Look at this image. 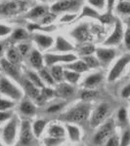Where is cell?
<instances>
[{
    "label": "cell",
    "mask_w": 130,
    "mask_h": 146,
    "mask_svg": "<svg viewBox=\"0 0 130 146\" xmlns=\"http://www.w3.org/2000/svg\"><path fill=\"white\" fill-rule=\"evenodd\" d=\"M64 75H65L67 80L70 81V83H75L79 78V74L74 71H65L64 72Z\"/></svg>",
    "instance_id": "31"
},
{
    "label": "cell",
    "mask_w": 130,
    "mask_h": 146,
    "mask_svg": "<svg viewBox=\"0 0 130 146\" xmlns=\"http://www.w3.org/2000/svg\"><path fill=\"white\" fill-rule=\"evenodd\" d=\"M68 135H70V138L72 141H77L79 139V129L76 127L74 126H68Z\"/></svg>",
    "instance_id": "29"
},
{
    "label": "cell",
    "mask_w": 130,
    "mask_h": 146,
    "mask_svg": "<svg viewBox=\"0 0 130 146\" xmlns=\"http://www.w3.org/2000/svg\"><path fill=\"white\" fill-rule=\"evenodd\" d=\"M28 75H29L31 82L35 85V86H37V87H43L42 81L40 80V78H39L38 76H37L36 74H35V73H34V72H29V73H28Z\"/></svg>",
    "instance_id": "36"
},
{
    "label": "cell",
    "mask_w": 130,
    "mask_h": 146,
    "mask_svg": "<svg viewBox=\"0 0 130 146\" xmlns=\"http://www.w3.org/2000/svg\"><path fill=\"white\" fill-rule=\"evenodd\" d=\"M21 141L23 144H28L31 141V133H30V126L28 122H23L22 125Z\"/></svg>",
    "instance_id": "14"
},
{
    "label": "cell",
    "mask_w": 130,
    "mask_h": 146,
    "mask_svg": "<svg viewBox=\"0 0 130 146\" xmlns=\"http://www.w3.org/2000/svg\"><path fill=\"white\" fill-rule=\"evenodd\" d=\"M45 60L47 64L51 65L53 63L59 62H70L72 60H76V56L72 54L68 55H52V54H48L45 56Z\"/></svg>",
    "instance_id": "7"
},
{
    "label": "cell",
    "mask_w": 130,
    "mask_h": 146,
    "mask_svg": "<svg viewBox=\"0 0 130 146\" xmlns=\"http://www.w3.org/2000/svg\"><path fill=\"white\" fill-rule=\"evenodd\" d=\"M97 56L103 62H110L115 58V51L112 49H98Z\"/></svg>",
    "instance_id": "16"
},
{
    "label": "cell",
    "mask_w": 130,
    "mask_h": 146,
    "mask_svg": "<svg viewBox=\"0 0 130 146\" xmlns=\"http://www.w3.org/2000/svg\"><path fill=\"white\" fill-rule=\"evenodd\" d=\"M45 125H46V123L44 121H42V120H39V121L35 122L34 127V131L35 135L39 136L40 135H41V133H42V131H43Z\"/></svg>",
    "instance_id": "32"
},
{
    "label": "cell",
    "mask_w": 130,
    "mask_h": 146,
    "mask_svg": "<svg viewBox=\"0 0 130 146\" xmlns=\"http://www.w3.org/2000/svg\"><path fill=\"white\" fill-rule=\"evenodd\" d=\"M1 66L7 74H9L10 76L14 77L16 79L19 78L20 73H19V69L16 66V64H13L9 60H6L3 58V60H1Z\"/></svg>",
    "instance_id": "11"
},
{
    "label": "cell",
    "mask_w": 130,
    "mask_h": 146,
    "mask_svg": "<svg viewBox=\"0 0 130 146\" xmlns=\"http://www.w3.org/2000/svg\"><path fill=\"white\" fill-rule=\"evenodd\" d=\"M107 2H108V10H109V13H111V11H112L113 8V5H115V0H107Z\"/></svg>",
    "instance_id": "54"
},
{
    "label": "cell",
    "mask_w": 130,
    "mask_h": 146,
    "mask_svg": "<svg viewBox=\"0 0 130 146\" xmlns=\"http://www.w3.org/2000/svg\"><path fill=\"white\" fill-rule=\"evenodd\" d=\"M113 129V122H109L100 129L98 133L95 136V142L96 143H102L106 138L108 137Z\"/></svg>",
    "instance_id": "12"
},
{
    "label": "cell",
    "mask_w": 130,
    "mask_h": 146,
    "mask_svg": "<svg viewBox=\"0 0 130 146\" xmlns=\"http://www.w3.org/2000/svg\"><path fill=\"white\" fill-rule=\"evenodd\" d=\"M40 1H46V0H40Z\"/></svg>",
    "instance_id": "56"
},
{
    "label": "cell",
    "mask_w": 130,
    "mask_h": 146,
    "mask_svg": "<svg viewBox=\"0 0 130 146\" xmlns=\"http://www.w3.org/2000/svg\"><path fill=\"white\" fill-rule=\"evenodd\" d=\"M56 19V15L53 13H47L45 16H43L41 20V25H49L51 22H53Z\"/></svg>",
    "instance_id": "33"
},
{
    "label": "cell",
    "mask_w": 130,
    "mask_h": 146,
    "mask_svg": "<svg viewBox=\"0 0 130 146\" xmlns=\"http://www.w3.org/2000/svg\"><path fill=\"white\" fill-rule=\"evenodd\" d=\"M19 51H20V53L22 54V55H25L28 51V46L27 44H21V45L19 46Z\"/></svg>",
    "instance_id": "49"
},
{
    "label": "cell",
    "mask_w": 130,
    "mask_h": 146,
    "mask_svg": "<svg viewBox=\"0 0 130 146\" xmlns=\"http://www.w3.org/2000/svg\"><path fill=\"white\" fill-rule=\"evenodd\" d=\"M107 146H119V138L117 136H113L109 139Z\"/></svg>",
    "instance_id": "47"
},
{
    "label": "cell",
    "mask_w": 130,
    "mask_h": 146,
    "mask_svg": "<svg viewBox=\"0 0 130 146\" xmlns=\"http://www.w3.org/2000/svg\"><path fill=\"white\" fill-rule=\"evenodd\" d=\"M40 76H41V78L43 79L44 81H46L47 83H49V84H53L54 83L53 77H52L45 69H43V70H41V71H40Z\"/></svg>",
    "instance_id": "37"
},
{
    "label": "cell",
    "mask_w": 130,
    "mask_h": 146,
    "mask_svg": "<svg viewBox=\"0 0 130 146\" xmlns=\"http://www.w3.org/2000/svg\"><path fill=\"white\" fill-rule=\"evenodd\" d=\"M102 81V75L100 74H94L89 76L88 78L85 80V84L87 86H95V85L99 84Z\"/></svg>",
    "instance_id": "26"
},
{
    "label": "cell",
    "mask_w": 130,
    "mask_h": 146,
    "mask_svg": "<svg viewBox=\"0 0 130 146\" xmlns=\"http://www.w3.org/2000/svg\"><path fill=\"white\" fill-rule=\"evenodd\" d=\"M80 4L79 0H60V1L54 3L51 6V10L55 13L58 12H65L72 9H77Z\"/></svg>",
    "instance_id": "2"
},
{
    "label": "cell",
    "mask_w": 130,
    "mask_h": 146,
    "mask_svg": "<svg viewBox=\"0 0 130 146\" xmlns=\"http://www.w3.org/2000/svg\"><path fill=\"white\" fill-rule=\"evenodd\" d=\"M129 25H130V19H129Z\"/></svg>",
    "instance_id": "57"
},
{
    "label": "cell",
    "mask_w": 130,
    "mask_h": 146,
    "mask_svg": "<svg viewBox=\"0 0 130 146\" xmlns=\"http://www.w3.org/2000/svg\"><path fill=\"white\" fill-rule=\"evenodd\" d=\"M84 62L86 63L87 66H90V67H96L99 65V62L94 56H85Z\"/></svg>",
    "instance_id": "34"
},
{
    "label": "cell",
    "mask_w": 130,
    "mask_h": 146,
    "mask_svg": "<svg viewBox=\"0 0 130 146\" xmlns=\"http://www.w3.org/2000/svg\"><path fill=\"white\" fill-rule=\"evenodd\" d=\"M129 96H130V84L127 85L123 90H122V96L123 98H128Z\"/></svg>",
    "instance_id": "51"
},
{
    "label": "cell",
    "mask_w": 130,
    "mask_h": 146,
    "mask_svg": "<svg viewBox=\"0 0 130 146\" xmlns=\"http://www.w3.org/2000/svg\"><path fill=\"white\" fill-rule=\"evenodd\" d=\"M80 17H89V18H93V19H98L100 18V15H99L97 12L94 10L93 8H91L90 6H84L83 10H82V14Z\"/></svg>",
    "instance_id": "21"
},
{
    "label": "cell",
    "mask_w": 130,
    "mask_h": 146,
    "mask_svg": "<svg viewBox=\"0 0 130 146\" xmlns=\"http://www.w3.org/2000/svg\"><path fill=\"white\" fill-rule=\"evenodd\" d=\"M1 52H2V45H0V54H1Z\"/></svg>",
    "instance_id": "55"
},
{
    "label": "cell",
    "mask_w": 130,
    "mask_h": 146,
    "mask_svg": "<svg viewBox=\"0 0 130 146\" xmlns=\"http://www.w3.org/2000/svg\"><path fill=\"white\" fill-rule=\"evenodd\" d=\"M63 106H64V104L53 105V106H51L50 108H48V110H47V111H48V112H56V111H58V110H60Z\"/></svg>",
    "instance_id": "50"
},
{
    "label": "cell",
    "mask_w": 130,
    "mask_h": 146,
    "mask_svg": "<svg viewBox=\"0 0 130 146\" xmlns=\"http://www.w3.org/2000/svg\"><path fill=\"white\" fill-rule=\"evenodd\" d=\"M75 18H76V15H74V14H66V15L61 19V22H72Z\"/></svg>",
    "instance_id": "45"
},
{
    "label": "cell",
    "mask_w": 130,
    "mask_h": 146,
    "mask_svg": "<svg viewBox=\"0 0 130 146\" xmlns=\"http://www.w3.org/2000/svg\"><path fill=\"white\" fill-rule=\"evenodd\" d=\"M8 60L13 64H17L20 62V54L16 49H10L8 51Z\"/></svg>",
    "instance_id": "24"
},
{
    "label": "cell",
    "mask_w": 130,
    "mask_h": 146,
    "mask_svg": "<svg viewBox=\"0 0 130 146\" xmlns=\"http://www.w3.org/2000/svg\"><path fill=\"white\" fill-rule=\"evenodd\" d=\"M63 139L61 138H57V137H51V138H46L44 140L45 144L47 146H58L60 143H62Z\"/></svg>",
    "instance_id": "35"
},
{
    "label": "cell",
    "mask_w": 130,
    "mask_h": 146,
    "mask_svg": "<svg viewBox=\"0 0 130 146\" xmlns=\"http://www.w3.org/2000/svg\"><path fill=\"white\" fill-rule=\"evenodd\" d=\"M88 2L92 6L96 7L98 9H103L105 6V0H88Z\"/></svg>",
    "instance_id": "40"
},
{
    "label": "cell",
    "mask_w": 130,
    "mask_h": 146,
    "mask_svg": "<svg viewBox=\"0 0 130 146\" xmlns=\"http://www.w3.org/2000/svg\"><path fill=\"white\" fill-rule=\"evenodd\" d=\"M95 96H96V92H93V91H85L81 95L82 100H93Z\"/></svg>",
    "instance_id": "38"
},
{
    "label": "cell",
    "mask_w": 130,
    "mask_h": 146,
    "mask_svg": "<svg viewBox=\"0 0 130 146\" xmlns=\"http://www.w3.org/2000/svg\"><path fill=\"white\" fill-rule=\"evenodd\" d=\"M13 106V103L10 102V101H7V100H0V110H5L8 109Z\"/></svg>",
    "instance_id": "42"
},
{
    "label": "cell",
    "mask_w": 130,
    "mask_h": 146,
    "mask_svg": "<svg viewBox=\"0 0 130 146\" xmlns=\"http://www.w3.org/2000/svg\"><path fill=\"white\" fill-rule=\"evenodd\" d=\"M108 110H109V107L107 104H101L97 109L95 110L94 112L93 116H92V119H91V126L93 127H96L98 126L99 124H101V122L105 119L106 115L108 113Z\"/></svg>",
    "instance_id": "8"
},
{
    "label": "cell",
    "mask_w": 130,
    "mask_h": 146,
    "mask_svg": "<svg viewBox=\"0 0 130 146\" xmlns=\"http://www.w3.org/2000/svg\"><path fill=\"white\" fill-rule=\"evenodd\" d=\"M10 117V114H8V113H5V112H0V122H3L7 120Z\"/></svg>",
    "instance_id": "53"
},
{
    "label": "cell",
    "mask_w": 130,
    "mask_h": 146,
    "mask_svg": "<svg viewBox=\"0 0 130 146\" xmlns=\"http://www.w3.org/2000/svg\"><path fill=\"white\" fill-rule=\"evenodd\" d=\"M27 8V3L23 0H9L0 4V14L4 16H13L22 13Z\"/></svg>",
    "instance_id": "1"
},
{
    "label": "cell",
    "mask_w": 130,
    "mask_h": 146,
    "mask_svg": "<svg viewBox=\"0 0 130 146\" xmlns=\"http://www.w3.org/2000/svg\"><path fill=\"white\" fill-rule=\"evenodd\" d=\"M15 135H16V122L14 120L9 123L4 129V133H3V138L5 143H7L8 145L13 144L14 139H15Z\"/></svg>",
    "instance_id": "9"
},
{
    "label": "cell",
    "mask_w": 130,
    "mask_h": 146,
    "mask_svg": "<svg viewBox=\"0 0 130 146\" xmlns=\"http://www.w3.org/2000/svg\"><path fill=\"white\" fill-rule=\"evenodd\" d=\"M117 11L121 14H130V2L127 1H121L117 5Z\"/></svg>",
    "instance_id": "30"
},
{
    "label": "cell",
    "mask_w": 130,
    "mask_h": 146,
    "mask_svg": "<svg viewBox=\"0 0 130 146\" xmlns=\"http://www.w3.org/2000/svg\"><path fill=\"white\" fill-rule=\"evenodd\" d=\"M72 34L75 39H77L80 42H84V41H87V40L91 39V35L89 33L88 28H87V27L85 25H79L78 27H76L74 31H72Z\"/></svg>",
    "instance_id": "10"
},
{
    "label": "cell",
    "mask_w": 130,
    "mask_h": 146,
    "mask_svg": "<svg viewBox=\"0 0 130 146\" xmlns=\"http://www.w3.org/2000/svg\"><path fill=\"white\" fill-rule=\"evenodd\" d=\"M47 14V8L44 6H36L27 15L28 19H36L39 17H43Z\"/></svg>",
    "instance_id": "17"
},
{
    "label": "cell",
    "mask_w": 130,
    "mask_h": 146,
    "mask_svg": "<svg viewBox=\"0 0 130 146\" xmlns=\"http://www.w3.org/2000/svg\"><path fill=\"white\" fill-rule=\"evenodd\" d=\"M68 68L72 69L74 72H83V71H86L88 68H87V65L86 63L84 62H75L74 63H72V64H68Z\"/></svg>",
    "instance_id": "22"
},
{
    "label": "cell",
    "mask_w": 130,
    "mask_h": 146,
    "mask_svg": "<svg viewBox=\"0 0 130 146\" xmlns=\"http://www.w3.org/2000/svg\"><path fill=\"white\" fill-rule=\"evenodd\" d=\"M54 96V91L50 90V89H43V92H42V96L43 98H50V96Z\"/></svg>",
    "instance_id": "48"
},
{
    "label": "cell",
    "mask_w": 130,
    "mask_h": 146,
    "mask_svg": "<svg viewBox=\"0 0 130 146\" xmlns=\"http://www.w3.org/2000/svg\"><path fill=\"white\" fill-rule=\"evenodd\" d=\"M94 51H95V48L92 45H85L80 48V53L83 55H90Z\"/></svg>",
    "instance_id": "39"
},
{
    "label": "cell",
    "mask_w": 130,
    "mask_h": 146,
    "mask_svg": "<svg viewBox=\"0 0 130 146\" xmlns=\"http://www.w3.org/2000/svg\"><path fill=\"white\" fill-rule=\"evenodd\" d=\"M51 73H52V77H53L54 80H57V81H61L63 78V69L60 65H55V66L52 67L51 69Z\"/></svg>",
    "instance_id": "25"
},
{
    "label": "cell",
    "mask_w": 130,
    "mask_h": 146,
    "mask_svg": "<svg viewBox=\"0 0 130 146\" xmlns=\"http://www.w3.org/2000/svg\"><path fill=\"white\" fill-rule=\"evenodd\" d=\"M89 114V109L87 106H79L72 110L68 115V120L72 122H82L87 118Z\"/></svg>",
    "instance_id": "4"
},
{
    "label": "cell",
    "mask_w": 130,
    "mask_h": 146,
    "mask_svg": "<svg viewBox=\"0 0 130 146\" xmlns=\"http://www.w3.org/2000/svg\"><path fill=\"white\" fill-rule=\"evenodd\" d=\"M21 111L25 114L27 115H31L35 112V107L34 106V104H31L30 102H23L21 105Z\"/></svg>",
    "instance_id": "27"
},
{
    "label": "cell",
    "mask_w": 130,
    "mask_h": 146,
    "mask_svg": "<svg viewBox=\"0 0 130 146\" xmlns=\"http://www.w3.org/2000/svg\"><path fill=\"white\" fill-rule=\"evenodd\" d=\"M25 89L29 96H31V98H39V91L37 90L36 87L34 86V84L32 83V82L25 80Z\"/></svg>",
    "instance_id": "19"
},
{
    "label": "cell",
    "mask_w": 130,
    "mask_h": 146,
    "mask_svg": "<svg viewBox=\"0 0 130 146\" xmlns=\"http://www.w3.org/2000/svg\"><path fill=\"white\" fill-rule=\"evenodd\" d=\"M56 94L60 96H65L66 98V96H70L74 94V89H72L70 85L63 83L58 87V89H57V91H56Z\"/></svg>",
    "instance_id": "18"
},
{
    "label": "cell",
    "mask_w": 130,
    "mask_h": 146,
    "mask_svg": "<svg viewBox=\"0 0 130 146\" xmlns=\"http://www.w3.org/2000/svg\"><path fill=\"white\" fill-rule=\"evenodd\" d=\"M0 92L4 95H7L14 100H19L21 98V92L16 87H14L10 82L5 78L0 80Z\"/></svg>",
    "instance_id": "3"
},
{
    "label": "cell",
    "mask_w": 130,
    "mask_h": 146,
    "mask_svg": "<svg viewBox=\"0 0 130 146\" xmlns=\"http://www.w3.org/2000/svg\"><path fill=\"white\" fill-rule=\"evenodd\" d=\"M124 40H125V45H126L127 49L130 50V28H127L126 32H125Z\"/></svg>",
    "instance_id": "46"
},
{
    "label": "cell",
    "mask_w": 130,
    "mask_h": 146,
    "mask_svg": "<svg viewBox=\"0 0 130 146\" xmlns=\"http://www.w3.org/2000/svg\"><path fill=\"white\" fill-rule=\"evenodd\" d=\"M49 133L52 137H62V136L65 135V131L62 127L60 126H53L51 127L50 129H49Z\"/></svg>",
    "instance_id": "23"
},
{
    "label": "cell",
    "mask_w": 130,
    "mask_h": 146,
    "mask_svg": "<svg viewBox=\"0 0 130 146\" xmlns=\"http://www.w3.org/2000/svg\"><path fill=\"white\" fill-rule=\"evenodd\" d=\"M119 118L120 121H125V119H126V111H125L124 109H120L119 112Z\"/></svg>",
    "instance_id": "52"
},
{
    "label": "cell",
    "mask_w": 130,
    "mask_h": 146,
    "mask_svg": "<svg viewBox=\"0 0 130 146\" xmlns=\"http://www.w3.org/2000/svg\"><path fill=\"white\" fill-rule=\"evenodd\" d=\"M123 36V30H122V25L120 21L117 20L115 21V30L111 36L105 41V45H113V44H117L120 42V40L122 39Z\"/></svg>",
    "instance_id": "6"
},
{
    "label": "cell",
    "mask_w": 130,
    "mask_h": 146,
    "mask_svg": "<svg viewBox=\"0 0 130 146\" xmlns=\"http://www.w3.org/2000/svg\"><path fill=\"white\" fill-rule=\"evenodd\" d=\"M129 141H130V133L129 131H126V133L123 135V136H122V140H121V144H120V146H127L129 143Z\"/></svg>",
    "instance_id": "43"
},
{
    "label": "cell",
    "mask_w": 130,
    "mask_h": 146,
    "mask_svg": "<svg viewBox=\"0 0 130 146\" xmlns=\"http://www.w3.org/2000/svg\"><path fill=\"white\" fill-rule=\"evenodd\" d=\"M30 62L34 65V67L36 68H40L42 66V56L41 55L38 53L37 51H34L31 53V56H30Z\"/></svg>",
    "instance_id": "20"
},
{
    "label": "cell",
    "mask_w": 130,
    "mask_h": 146,
    "mask_svg": "<svg viewBox=\"0 0 130 146\" xmlns=\"http://www.w3.org/2000/svg\"><path fill=\"white\" fill-rule=\"evenodd\" d=\"M34 41L36 42L38 45L43 49L49 48L52 44H53V39L50 36L47 35H42V34H34Z\"/></svg>",
    "instance_id": "13"
},
{
    "label": "cell",
    "mask_w": 130,
    "mask_h": 146,
    "mask_svg": "<svg viewBox=\"0 0 130 146\" xmlns=\"http://www.w3.org/2000/svg\"><path fill=\"white\" fill-rule=\"evenodd\" d=\"M56 50L60 52H68L74 50V47L62 36H58L56 42Z\"/></svg>",
    "instance_id": "15"
},
{
    "label": "cell",
    "mask_w": 130,
    "mask_h": 146,
    "mask_svg": "<svg viewBox=\"0 0 130 146\" xmlns=\"http://www.w3.org/2000/svg\"><path fill=\"white\" fill-rule=\"evenodd\" d=\"M12 38L15 40H23L27 38V33L23 28H17L12 34Z\"/></svg>",
    "instance_id": "28"
},
{
    "label": "cell",
    "mask_w": 130,
    "mask_h": 146,
    "mask_svg": "<svg viewBox=\"0 0 130 146\" xmlns=\"http://www.w3.org/2000/svg\"><path fill=\"white\" fill-rule=\"evenodd\" d=\"M99 20H100L103 23H110L111 22H113V16L111 15V13H108V14H105V15L100 16Z\"/></svg>",
    "instance_id": "41"
},
{
    "label": "cell",
    "mask_w": 130,
    "mask_h": 146,
    "mask_svg": "<svg viewBox=\"0 0 130 146\" xmlns=\"http://www.w3.org/2000/svg\"><path fill=\"white\" fill-rule=\"evenodd\" d=\"M130 62V56H122L121 58H119V62L115 64V66L112 69V71L110 72L109 75V80L110 81H113L121 74V72L123 71L124 67L126 66V64Z\"/></svg>",
    "instance_id": "5"
},
{
    "label": "cell",
    "mask_w": 130,
    "mask_h": 146,
    "mask_svg": "<svg viewBox=\"0 0 130 146\" xmlns=\"http://www.w3.org/2000/svg\"><path fill=\"white\" fill-rule=\"evenodd\" d=\"M11 32V28L6 27V25H0V36H4V35H7L8 33Z\"/></svg>",
    "instance_id": "44"
}]
</instances>
